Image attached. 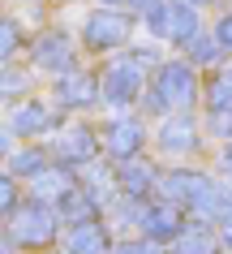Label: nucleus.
Instances as JSON below:
<instances>
[{
    "instance_id": "obj_1",
    "label": "nucleus",
    "mask_w": 232,
    "mask_h": 254,
    "mask_svg": "<svg viewBox=\"0 0 232 254\" xmlns=\"http://www.w3.org/2000/svg\"><path fill=\"white\" fill-rule=\"evenodd\" d=\"M193 99H198V78H193V69L185 65V61H168V65H159L155 86H150V95L142 104H146L150 112H164V108H189Z\"/></svg>"
},
{
    "instance_id": "obj_2",
    "label": "nucleus",
    "mask_w": 232,
    "mask_h": 254,
    "mask_svg": "<svg viewBox=\"0 0 232 254\" xmlns=\"http://www.w3.org/2000/svg\"><path fill=\"white\" fill-rule=\"evenodd\" d=\"M146 26H150V35H159V39L193 43V35H198V17H193V9H189V4H181V0H150V4H146Z\"/></svg>"
},
{
    "instance_id": "obj_3",
    "label": "nucleus",
    "mask_w": 232,
    "mask_h": 254,
    "mask_svg": "<svg viewBox=\"0 0 232 254\" xmlns=\"http://www.w3.org/2000/svg\"><path fill=\"white\" fill-rule=\"evenodd\" d=\"M9 233H13L17 246H26V250H43V246H52V237H56V211L47 207V202L17 207V215L9 220Z\"/></svg>"
},
{
    "instance_id": "obj_4",
    "label": "nucleus",
    "mask_w": 232,
    "mask_h": 254,
    "mask_svg": "<svg viewBox=\"0 0 232 254\" xmlns=\"http://www.w3.org/2000/svg\"><path fill=\"white\" fill-rule=\"evenodd\" d=\"M99 91H103V99H108L112 108L134 104L138 91H142V65H138L134 56H121V61H112L108 73H103V82H99Z\"/></svg>"
},
{
    "instance_id": "obj_5",
    "label": "nucleus",
    "mask_w": 232,
    "mask_h": 254,
    "mask_svg": "<svg viewBox=\"0 0 232 254\" xmlns=\"http://www.w3.org/2000/svg\"><path fill=\"white\" fill-rule=\"evenodd\" d=\"M129 39V17L116 13V9H99L82 22V43L95 48V52H108V48H121Z\"/></svg>"
},
{
    "instance_id": "obj_6",
    "label": "nucleus",
    "mask_w": 232,
    "mask_h": 254,
    "mask_svg": "<svg viewBox=\"0 0 232 254\" xmlns=\"http://www.w3.org/2000/svg\"><path fill=\"white\" fill-rule=\"evenodd\" d=\"M138 224L146 233V241H177L185 233V215L177 202H150L146 211L138 215Z\"/></svg>"
},
{
    "instance_id": "obj_7",
    "label": "nucleus",
    "mask_w": 232,
    "mask_h": 254,
    "mask_svg": "<svg viewBox=\"0 0 232 254\" xmlns=\"http://www.w3.org/2000/svg\"><path fill=\"white\" fill-rule=\"evenodd\" d=\"M95 151H99V138L86 129V125H73V129H65L60 134V142H56V160L65 164V168H78V164H95Z\"/></svg>"
},
{
    "instance_id": "obj_8",
    "label": "nucleus",
    "mask_w": 232,
    "mask_h": 254,
    "mask_svg": "<svg viewBox=\"0 0 232 254\" xmlns=\"http://www.w3.org/2000/svg\"><path fill=\"white\" fill-rule=\"evenodd\" d=\"M35 65L47 69V73H73V43H69V35H60V30H52V35H43L39 43H35Z\"/></svg>"
},
{
    "instance_id": "obj_9",
    "label": "nucleus",
    "mask_w": 232,
    "mask_h": 254,
    "mask_svg": "<svg viewBox=\"0 0 232 254\" xmlns=\"http://www.w3.org/2000/svg\"><path fill=\"white\" fill-rule=\"evenodd\" d=\"M142 121H112L108 125V134H103V147H108L112 160H134L138 151H142Z\"/></svg>"
},
{
    "instance_id": "obj_10",
    "label": "nucleus",
    "mask_w": 232,
    "mask_h": 254,
    "mask_svg": "<svg viewBox=\"0 0 232 254\" xmlns=\"http://www.w3.org/2000/svg\"><path fill=\"white\" fill-rule=\"evenodd\" d=\"M99 95H103V91H99V82L91 78V73H78V69L56 82V104H60V108H91Z\"/></svg>"
},
{
    "instance_id": "obj_11",
    "label": "nucleus",
    "mask_w": 232,
    "mask_h": 254,
    "mask_svg": "<svg viewBox=\"0 0 232 254\" xmlns=\"http://www.w3.org/2000/svg\"><path fill=\"white\" fill-rule=\"evenodd\" d=\"M73 190H78L73 186V168H65V164L43 168V173L35 177V202H65Z\"/></svg>"
},
{
    "instance_id": "obj_12",
    "label": "nucleus",
    "mask_w": 232,
    "mask_h": 254,
    "mask_svg": "<svg viewBox=\"0 0 232 254\" xmlns=\"http://www.w3.org/2000/svg\"><path fill=\"white\" fill-rule=\"evenodd\" d=\"M155 181H159V177H155V168H150L146 160H125L121 164V194L125 198H146Z\"/></svg>"
},
{
    "instance_id": "obj_13",
    "label": "nucleus",
    "mask_w": 232,
    "mask_h": 254,
    "mask_svg": "<svg viewBox=\"0 0 232 254\" xmlns=\"http://www.w3.org/2000/svg\"><path fill=\"white\" fill-rule=\"evenodd\" d=\"M116 186H121V168H108V164H99V160L82 168V190H91V194H95L99 207L116 194Z\"/></svg>"
},
{
    "instance_id": "obj_14",
    "label": "nucleus",
    "mask_w": 232,
    "mask_h": 254,
    "mask_svg": "<svg viewBox=\"0 0 232 254\" xmlns=\"http://www.w3.org/2000/svg\"><path fill=\"white\" fill-rule=\"evenodd\" d=\"M159 147L181 155V151H193L198 147V134H193V121L189 117H172L164 121V129H159Z\"/></svg>"
},
{
    "instance_id": "obj_15",
    "label": "nucleus",
    "mask_w": 232,
    "mask_h": 254,
    "mask_svg": "<svg viewBox=\"0 0 232 254\" xmlns=\"http://www.w3.org/2000/svg\"><path fill=\"white\" fill-rule=\"evenodd\" d=\"M69 254H112L108 250V233L91 220V224H73L69 228Z\"/></svg>"
},
{
    "instance_id": "obj_16",
    "label": "nucleus",
    "mask_w": 232,
    "mask_h": 254,
    "mask_svg": "<svg viewBox=\"0 0 232 254\" xmlns=\"http://www.w3.org/2000/svg\"><path fill=\"white\" fill-rule=\"evenodd\" d=\"M9 129L13 134H43V129H52V112L43 104H22V108H13Z\"/></svg>"
},
{
    "instance_id": "obj_17",
    "label": "nucleus",
    "mask_w": 232,
    "mask_h": 254,
    "mask_svg": "<svg viewBox=\"0 0 232 254\" xmlns=\"http://www.w3.org/2000/svg\"><path fill=\"white\" fill-rule=\"evenodd\" d=\"M60 215L73 220V224H91V220L99 215V198L91 194V190H73V194L60 202Z\"/></svg>"
},
{
    "instance_id": "obj_18",
    "label": "nucleus",
    "mask_w": 232,
    "mask_h": 254,
    "mask_svg": "<svg viewBox=\"0 0 232 254\" xmlns=\"http://www.w3.org/2000/svg\"><path fill=\"white\" fill-rule=\"evenodd\" d=\"M206 108L211 112H232V65L219 69L215 78L206 82Z\"/></svg>"
},
{
    "instance_id": "obj_19",
    "label": "nucleus",
    "mask_w": 232,
    "mask_h": 254,
    "mask_svg": "<svg viewBox=\"0 0 232 254\" xmlns=\"http://www.w3.org/2000/svg\"><path fill=\"white\" fill-rule=\"evenodd\" d=\"M211 250H215V241L206 228H185L177 237V254H211Z\"/></svg>"
},
{
    "instance_id": "obj_20",
    "label": "nucleus",
    "mask_w": 232,
    "mask_h": 254,
    "mask_svg": "<svg viewBox=\"0 0 232 254\" xmlns=\"http://www.w3.org/2000/svg\"><path fill=\"white\" fill-rule=\"evenodd\" d=\"M13 173H30V177H39V173H43V155H39V151H22V155L13 160Z\"/></svg>"
},
{
    "instance_id": "obj_21",
    "label": "nucleus",
    "mask_w": 232,
    "mask_h": 254,
    "mask_svg": "<svg viewBox=\"0 0 232 254\" xmlns=\"http://www.w3.org/2000/svg\"><path fill=\"white\" fill-rule=\"evenodd\" d=\"M13 48H17V26H13V17H4V22H0V56L9 61Z\"/></svg>"
},
{
    "instance_id": "obj_22",
    "label": "nucleus",
    "mask_w": 232,
    "mask_h": 254,
    "mask_svg": "<svg viewBox=\"0 0 232 254\" xmlns=\"http://www.w3.org/2000/svg\"><path fill=\"white\" fill-rule=\"evenodd\" d=\"M13 202H17V190H13V177H4L0 181V207H4V220H13Z\"/></svg>"
},
{
    "instance_id": "obj_23",
    "label": "nucleus",
    "mask_w": 232,
    "mask_h": 254,
    "mask_svg": "<svg viewBox=\"0 0 232 254\" xmlns=\"http://www.w3.org/2000/svg\"><path fill=\"white\" fill-rule=\"evenodd\" d=\"M215 48H219V43L193 39V43H189V56H193V61H198V65H211V61H215Z\"/></svg>"
},
{
    "instance_id": "obj_24",
    "label": "nucleus",
    "mask_w": 232,
    "mask_h": 254,
    "mask_svg": "<svg viewBox=\"0 0 232 254\" xmlns=\"http://www.w3.org/2000/svg\"><path fill=\"white\" fill-rule=\"evenodd\" d=\"M112 254H159V250H155V241H121V246H112Z\"/></svg>"
},
{
    "instance_id": "obj_25",
    "label": "nucleus",
    "mask_w": 232,
    "mask_h": 254,
    "mask_svg": "<svg viewBox=\"0 0 232 254\" xmlns=\"http://www.w3.org/2000/svg\"><path fill=\"white\" fill-rule=\"evenodd\" d=\"M215 43L232 52V13H228V17H219V22H215Z\"/></svg>"
},
{
    "instance_id": "obj_26",
    "label": "nucleus",
    "mask_w": 232,
    "mask_h": 254,
    "mask_svg": "<svg viewBox=\"0 0 232 254\" xmlns=\"http://www.w3.org/2000/svg\"><path fill=\"white\" fill-rule=\"evenodd\" d=\"M211 121H215V125H211V129H215V134L232 138V112H211Z\"/></svg>"
},
{
    "instance_id": "obj_27",
    "label": "nucleus",
    "mask_w": 232,
    "mask_h": 254,
    "mask_svg": "<svg viewBox=\"0 0 232 254\" xmlns=\"http://www.w3.org/2000/svg\"><path fill=\"white\" fill-rule=\"evenodd\" d=\"M22 91V78H17V73H9V78H4V95H17Z\"/></svg>"
},
{
    "instance_id": "obj_28",
    "label": "nucleus",
    "mask_w": 232,
    "mask_h": 254,
    "mask_svg": "<svg viewBox=\"0 0 232 254\" xmlns=\"http://www.w3.org/2000/svg\"><path fill=\"white\" fill-rule=\"evenodd\" d=\"M219 228H224V246H232V211L219 220Z\"/></svg>"
},
{
    "instance_id": "obj_29",
    "label": "nucleus",
    "mask_w": 232,
    "mask_h": 254,
    "mask_svg": "<svg viewBox=\"0 0 232 254\" xmlns=\"http://www.w3.org/2000/svg\"><path fill=\"white\" fill-rule=\"evenodd\" d=\"M224 168L232 173V142H228V151H224Z\"/></svg>"
},
{
    "instance_id": "obj_30",
    "label": "nucleus",
    "mask_w": 232,
    "mask_h": 254,
    "mask_svg": "<svg viewBox=\"0 0 232 254\" xmlns=\"http://www.w3.org/2000/svg\"><path fill=\"white\" fill-rule=\"evenodd\" d=\"M181 4H189V9H193V4H211V0H181Z\"/></svg>"
},
{
    "instance_id": "obj_31",
    "label": "nucleus",
    "mask_w": 232,
    "mask_h": 254,
    "mask_svg": "<svg viewBox=\"0 0 232 254\" xmlns=\"http://www.w3.org/2000/svg\"><path fill=\"white\" fill-rule=\"evenodd\" d=\"M103 4H129V0H103Z\"/></svg>"
}]
</instances>
